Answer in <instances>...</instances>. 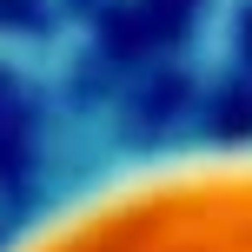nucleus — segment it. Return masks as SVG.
Returning a JSON list of instances; mask_svg holds the SVG:
<instances>
[{
  "label": "nucleus",
  "instance_id": "obj_1",
  "mask_svg": "<svg viewBox=\"0 0 252 252\" xmlns=\"http://www.w3.org/2000/svg\"><path fill=\"white\" fill-rule=\"evenodd\" d=\"M0 252H252V120L219 126L206 153L93 179Z\"/></svg>",
  "mask_w": 252,
  "mask_h": 252
}]
</instances>
